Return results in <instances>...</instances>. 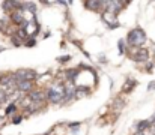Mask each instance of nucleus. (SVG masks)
<instances>
[{
  "label": "nucleus",
  "mask_w": 155,
  "mask_h": 135,
  "mask_svg": "<svg viewBox=\"0 0 155 135\" xmlns=\"http://www.w3.org/2000/svg\"><path fill=\"white\" fill-rule=\"evenodd\" d=\"M149 59V53L146 48H137L134 53H133V60L134 62H148Z\"/></svg>",
  "instance_id": "nucleus-4"
},
{
  "label": "nucleus",
  "mask_w": 155,
  "mask_h": 135,
  "mask_svg": "<svg viewBox=\"0 0 155 135\" xmlns=\"http://www.w3.org/2000/svg\"><path fill=\"white\" fill-rule=\"evenodd\" d=\"M89 93V89H86L84 86H77L75 87V96L77 98H83V96H86Z\"/></svg>",
  "instance_id": "nucleus-11"
},
{
  "label": "nucleus",
  "mask_w": 155,
  "mask_h": 135,
  "mask_svg": "<svg viewBox=\"0 0 155 135\" xmlns=\"http://www.w3.org/2000/svg\"><path fill=\"white\" fill-rule=\"evenodd\" d=\"M45 98H47V95H44V92H41V90H38V92H33V90H32V92L29 93V99H30L33 104H39V105H41Z\"/></svg>",
  "instance_id": "nucleus-5"
},
{
  "label": "nucleus",
  "mask_w": 155,
  "mask_h": 135,
  "mask_svg": "<svg viewBox=\"0 0 155 135\" xmlns=\"http://www.w3.org/2000/svg\"><path fill=\"white\" fill-rule=\"evenodd\" d=\"M149 122H151L152 125H155V114H154V116H152V117H151V120H149Z\"/></svg>",
  "instance_id": "nucleus-19"
},
{
  "label": "nucleus",
  "mask_w": 155,
  "mask_h": 135,
  "mask_svg": "<svg viewBox=\"0 0 155 135\" xmlns=\"http://www.w3.org/2000/svg\"><path fill=\"white\" fill-rule=\"evenodd\" d=\"M134 135H145V134H140V132H136Z\"/></svg>",
  "instance_id": "nucleus-21"
},
{
  "label": "nucleus",
  "mask_w": 155,
  "mask_h": 135,
  "mask_svg": "<svg viewBox=\"0 0 155 135\" xmlns=\"http://www.w3.org/2000/svg\"><path fill=\"white\" fill-rule=\"evenodd\" d=\"M21 119H23L21 116H17L15 119H12V122H14V123H20V122H21Z\"/></svg>",
  "instance_id": "nucleus-16"
},
{
  "label": "nucleus",
  "mask_w": 155,
  "mask_h": 135,
  "mask_svg": "<svg viewBox=\"0 0 155 135\" xmlns=\"http://www.w3.org/2000/svg\"><path fill=\"white\" fill-rule=\"evenodd\" d=\"M12 111H14V113L17 111V104H15V102H14V104H11V105L5 110V114H6V116H9V114H12Z\"/></svg>",
  "instance_id": "nucleus-13"
},
{
  "label": "nucleus",
  "mask_w": 155,
  "mask_h": 135,
  "mask_svg": "<svg viewBox=\"0 0 155 135\" xmlns=\"http://www.w3.org/2000/svg\"><path fill=\"white\" fill-rule=\"evenodd\" d=\"M103 20L110 26V29H113V27H117L119 24H117V20H116V15H113V14H110V12H103Z\"/></svg>",
  "instance_id": "nucleus-7"
},
{
  "label": "nucleus",
  "mask_w": 155,
  "mask_h": 135,
  "mask_svg": "<svg viewBox=\"0 0 155 135\" xmlns=\"http://www.w3.org/2000/svg\"><path fill=\"white\" fill-rule=\"evenodd\" d=\"M149 128H151V122L149 120H142V122L136 123V132L145 134V131H148Z\"/></svg>",
  "instance_id": "nucleus-8"
},
{
  "label": "nucleus",
  "mask_w": 155,
  "mask_h": 135,
  "mask_svg": "<svg viewBox=\"0 0 155 135\" xmlns=\"http://www.w3.org/2000/svg\"><path fill=\"white\" fill-rule=\"evenodd\" d=\"M84 5H86V8H89L91 11H98L101 6H104V2H92V0H91V2H86Z\"/></svg>",
  "instance_id": "nucleus-9"
},
{
  "label": "nucleus",
  "mask_w": 155,
  "mask_h": 135,
  "mask_svg": "<svg viewBox=\"0 0 155 135\" xmlns=\"http://www.w3.org/2000/svg\"><path fill=\"white\" fill-rule=\"evenodd\" d=\"M148 89H149V90H154L155 89V81H152V83L149 84V87H148Z\"/></svg>",
  "instance_id": "nucleus-18"
},
{
  "label": "nucleus",
  "mask_w": 155,
  "mask_h": 135,
  "mask_svg": "<svg viewBox=\"0 0 155 135\" xmlns=\"http://www.w3.org/2000/svg\"><path fill=\"white\" fill-rule=\"evenodd\" d=\"M128 44L131 47H142V45L146 42V33L142 30V29H133L130 33H128V38H127Z\"/></svg>",
  "instance_id": "nucleus-2"
},
{
  "label": "nucleus",
  "mask_w": 155,
  "mask_h": 135,
  "mask_svg": "<svg viewBox=\"0 0 155 135\" xmlns=\"http://www.w3.org/2000/svg\"><path fill=\"white\" fill-rule=\"evenodd\" d=\"M65 92H66V86L63 83H53V86L47 90V99L53 102V104H60L65 99Z\"/></svg>",
  "instance_id": "nucleus-1"
},
{
  "label": "nucleus",
  "mask_w": 155,
  "mask_h": 135,
  "mask_svg": "<svg viewBox=\"0 0 155 135\" xmlns=\"http://www.w3.org/2000/svg\"><path fill=\"white\" fill-rule=\"evenodd\" d=\"M15 87L18 92H21V93H30L32 89H33V83L32 81H17V84H15Z\"/></svg>",
  "instance_id": "nucleus-6"
},
{
  "label": "nucleus",
  "mask_w": 155,
  "mask_h": 135,
  "mask_svg": "<svg viewBox=\"0 0 155 135\" xmlns=\"http://www.w3.org/2000/svg\"><path fill=\"white\" fill-rule=\"evenodd\" d=\"M8 101V92L6 90H0V107Z\"/></svg>",
  "instance_id": "nucleus-14"
},
{
  "label": "nucleus",
  "mask_w": 155,
  "mask_h": 135,
  "mask_svg": "<svg viewBox=\"0 0 155 135\" xmlns=\"http://www.w3.org/2000/svg\"><path fill=\"white\" fill-rule=\"evenodd\" d=\"M15 81H33L36 78V72L32 69H20L14 74Z\"/></svg>",
  "instance_id": "nucleus-3"
},
{
  "label": "nucleus",
  "mask_w": 155,
  "mask_h": 135,
  "mask_svg": "<svg viewBox=\"0 0 155 135\" xmlns=\"http://www.w3.org/2000/svg\"><path fill=\"white\" fill-rule=\"evenodd\" d=\"M117 45H119V53H125V41L120 39V41L117 42Z\"/></svg>",
  "instance_id": "nucleus-15"
},
{
  "label": "nucleus",
  "mask_w": 155,
  "mask_h": 135,
  "mask_svg": "<svg viewBox=\"0 0 155 135\" xmlns=\"http://www.w3.org/2000/svg\"><path fill=\"white\" fill-rule=\"evenodd\" d=\"M65 75H66V80H68L69 83H72V84H74V80L77 78V75H78V71H77V69H68Z\"/></svg>",
  "instance_id": "nucleus-10"
},
{
  "label": "nucleus",
  "mask_w": 155,
  "mask_h": 135,
  "mask_svg": "<svg viewBox=\"0 0 155 135\" xmlns=\"http://www.w3.org/2000/svg\"><path fill=\"white\" fill-rule=\"evenodd\" d=\"M69 59H71V57H69V56H63V57H60V59H59V60H60V62H68V60H69Z\"/></svg>",
  "instance_id": "nucleus-17"
},
{
  "label": "nucleus",
  "mask_w": 155,
  "mask_h": 135,
  "mask_svg": "<svg viewBox=\"0 0 155 135\" xmlns=\"http://www.w3.org/2000/svg\"><path fill=\"white\" fill-rule=\"evenodd\" d=\"M2 123H3V117L0 116V125H2Z\"/></svg>",
  "instance_id": "nucleus-20"
},
{
  "label": "nucleus",
  "mask_w": 155,
  "mask_h": 135,
  "mask_svg": "<svg viewBox=\"0 0 155 135\" xmlns=\"http://www.w3.org/2000/svg\"><path fill=\"white\" fill-rule=\"evenodd\" d=\"M136 86V81H133V80H130V81H127V84H125V87H122V92H130V90L133 89Z\"/></svg>",
  "instance_id": "nucleus-12"
}]
</instances>
